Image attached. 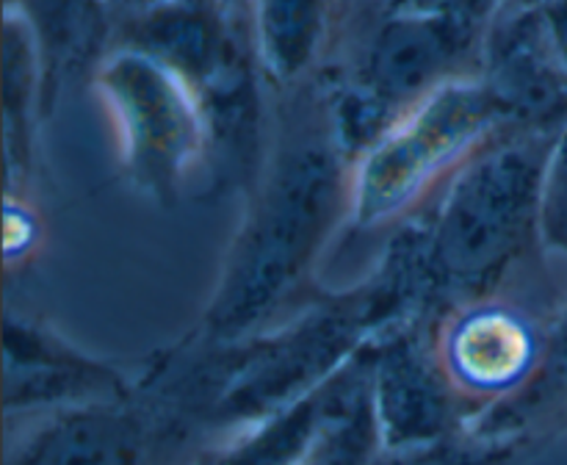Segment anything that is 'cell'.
<instances>
[{"label": "cell", "mask_w": 567, "mask_h": 465, "mask_svg": "<svg viewBox=\"0 0 567 465\" xmlns=\"http://www.w3.org/2000/svg\"><path fill=\"white\" fill-rule=\"evenodd\" d=\"M415 316L430 319L413 227L404 225L363 280L319 291L244 341L197 347L183 338L172 352L150 360L147 388L183 426L219 437L308 396L382 332Z\"/></svg>", "instance_id": "obj_1"}, {"label": "cell", "mask_w": 567, "mask_h": 465, "mask_svg": "<svg viewBox=\"0 0 567 465\" xmlns=\"http://www.w3.org/2000/svg\"><path fill=\"white\" fill-rule=\"evenodd\" d=\"M352 214V155L341 144L330 103L291 114L269 138L249 186L241 221L197 327V347H225L266 330L319 291L321 258Z\"/></svg>", "instance_id": "obj_2"}, {"label": "cell", "mask_w": 567, "mask_h": 465, "mask_svg": "<svg viewBox=\"0 0 567 465\" xmlns=\"http://www.w3.org/2000/svg\"><path fill=\"white\" fill-rule=\"evenodd\" d=\"M554 133L507 127L443 186L413 221L426 310L441 319L496 297L513 271L543 252V172Z\"/></svg>", "instance_id": "obj_3"}, {"label": "cell", "mask_w": 567, "mask_h": 465, "mask_svg": "<svg viewBox=\"0 0 567 465\" xmlns=\"http://www.w3.org/2000/svg\"><path fill=\"white\" fill-rule=\"evenodd\" d=\"M507 127L515 125L480 72L437 89L352 161L349 227L382 232L413 221Z\"/></svg>", "instance_id": "obj_4"}, {"label": "cell", "mask_w": 567, "mask_h": 465, "mask_svg": "<svg viewBox=\"0 0 567 465\" xmlns=\"http://www.w3.org/2000/svg\"><path fill=\"white\" fill-rule=\"evenodd\" d=\"M127 186L153 205H175L214 164L208 111L175 66L136 44L111 42L92 72Z\"/></svg>", "instance_id": "obj_5"}, {"label": "cell", "mask_w": 567, "mask_h": 465, "mask_svg": "<svg viewBox=\"0 0 567 465\" xmlns=\"http://www.w3.org/2000/svg\"><path fill=\"white\" fill-rule=\"evenodd\" d=\"M485 20L382 9L330 114L352 161L413 105L480 72Z\"/></svg>", "instance_id": "obj_6"}, {"label": "cell", "mask_w": 567, "mask_h": 465, "mask_svg": "<svg viewBox=\"0 0 567 465\" xmlns=\"http://www.w3.org/2000/svg\"><path fill=\"white\" fill-rule=\"evenodd\" d=\"M435 321L415 316L369 347V404L385 452L426 446L474 430L476 410L435 352Z\"/></svg>", "instance_id": "obj_7"}, {"label": "cell", "mask_w": 567, "mask_h": 465, "mask_svg": "<svg viewBox=\"0 0 567 465\" xmlns=\"http://www.w3.org/2000/svg\"><path fill=\"white\" fill-rule=\"evenodd\" d=\"M142 371L97 358L48 321L6 310L3 413L6 421L37 418L55 410L136 396Z\"/></svg>", "instance_id": "obj_8"}, {"label": "cell", "mask_w": 567, "mask_h": 465, "mask_svg": "<svg viewBox=\"0 0 567 465\" xmlns=\"http://www.w3.org/2000/svg\"><path fill=\"white\" fill-rule=\"evenodd\" d=\"M548 324L502 293L457 304L435 321L437 358L476 418L532 380L546 349Z\"/></svg>", "instance_id": "obj_9"}, {"label": "cell", "mask_w": 567, "mask_h": 465, "mask_svg": "<svg viewBox=\"0 0 567 465\" xmlns=\"http://www.w3.org/2000/svg\"><path fill=\"white\" fill-rule=\"evenodd\" d=\"M480 78L515 127L557 133L567 125V70L537 0L493 3L482 31Z\"/></svg>", "instance_id": "obj_10"}, {"label": "cell", "mask_w": 567, "mask_h": 465, "mask_svg": "<svg viewBox=\"0 0 567 465\" xmlns=\"http://www.w3.org/2000/svg\"><path fill=\"white\" fill-rule=\"evenodd\" d=\"M136 396L92 402L28 418L9 441L6 465H144L155 437V404Z\"/></svg>", "instance_id": "obj_11"}, {"label": "cell", "mask_w": 567, "mask_h": 465, "mask_svg": "<svg viewBox=\"0 0 567 465\" xmlns=\"http://www.w3.org/2000/svg\"><path fill=\"white\" fill-rule=\"evenodd\" d=\"M369 374V349L308 396L216 437L194 465H297L327 424L347 407Z\"/></svg>", "instance_id": "obj_12"}, {"label": "cell", "mask_w": 567, "mask_h": 465, "mask_svg": "<svg viewBox=\"0 0 567 465\" xmlns=\"http://www.w3.org/2000/svg\"><path fill=\"white\" fill-rule=\"evenodd\" d=\"M50 94L37 28L14 6L3 25V153L6 197H28L39 164V122Z\"/></svg>", "instance_id": "obj_13"}, {"label": "cell", "mask_w": 567, "mask_h": 465, "mask_svg": "<svg viewBox=\"0 0 567 465\" xmlns=\"http://www.w3.org/2000/svg\"><path fill=\"white\" fill-rule=\"evenodd\" d=\"M336 20V0H249L247 37L258 70L277 89L308 81Z\"/></svg>", "instance_id": "obj_14"}, {"label": "cell", "mask_w": 567, "mask_h": 465, "mask_svg": "<svg viewBox=\"0 0 567 465\" xmlns=\"http://www.w3.org/2000/svg\"><path fill=\"white\" fill-rule=\"evenodd\" d=\"M382 452L369 404V374L297 465H371Z\"/></svg>", "instance_id": "obj_15"}, {"label": "cell", "mask_w": 567, "mask_h": 465, "mask_svg": "<svg viewBox=\"0 0 567 465\" xmlns=\"http://www.w3.org/2000/svg\"><path fill=\"white\" fill-rule=\"evenodd\" d=\"M526 446L529 443L518 437L471 430L426 446L399 448V452L382 448L371 465H513Z\"/></svg>", "instance_id": "obj_16"}, {"label": "cell", "mask_w": 567, "mask_h": 465, "mask_svg": "<svg viewBox=\"0 0 567 465\" xmlns=\"http://www.w3.org/2000/svg\"><path fill=\"white\" fill-rule=\"evenodd\" d=\"M540 244L548 258L567 264V125L554 133L543 172Z\"/></svg>", "instance_id": "obj_17"}, {"label": "cell", "mask_w": 567, "mask_h": 465, "mask_svg": "<svg viewBox=\"0 0 567 465\" xmlns=\"http://www.w3.org/2000/svg\"><path fill=\"white\" fill-rule=\"evenodd\" d=\"M385 11L426 17H465V20H487L491 0H382Z\"/></svg>", "instance_id": "obj_18"}, {"label": "cell", "mask_w": 567, "mask_h": 465, "mask_svg": "<svg viewBox=\"0 0 567 465\" xmlns=\"http://www.w3.org/2000/svg\"><path fill=\"white\" fill-rule=\"evenodd\" d=\"M6 260L11 264L17 252L25 258V252L37 247L39 221L28 208V197H6Z\"/></svg>", "instance_id": "obj_19"}, {"label": "cell", "mask_w": 567, "mask_h": 465, "mask_svg": "<svg viewBox=\"0 0 567 465\" xmlns=\"http://www.w3.org/2000/svg\"><path fill=\"white\" fill-rule=\"evenodd\" d=\"M186 3H221V0H100V9L109 25L127 20V17L147 14L155 9H169V6H186Z\"/></svg>", "instance_id": "obj_20"}, {"label": "cell", "mask_w": 567, "mask_h": 465, "mask_svg": "<svg viewBox=\"0 0 567 465\" xmlns=\"http://www.w3.org/2000/svg\"><path fill=\"white\" fill-rule=\"evenodd\" d=\"M537 9H540L551 44L557 48L567 70V0H537Z\"/></svg>", "instance_id": "obj_21"}, {"label": "cell", "mask_w": 567, "mask_h": 465, "mask_svg": "<svg viewBox=\"0 0 567 465\" xmlns=\"http://www.w3.org/2000/svg\"><path fill=\"white\" fill-rule=\"evenodd\" d=\"M97 3H100V0H97Z\"/></svg>", "instance_id": "obj_22"}]
</instances>
